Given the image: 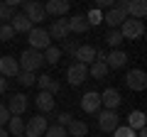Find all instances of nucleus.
I'll use <instances>...</instances> for the list:
<instances>
[{
	"label": "nucleus",
	"mask_w": 147,
	"mask_h": 137,
	"mask_svg": "<svg viewBox=\"0 0 147 137\" xmlns=\"http://www.w3.org/2000/svg\"><path fill=\"white\" fill-rule=\"evenodd\" d=\"M5 91H7V79H5V76H0V95L5 93Z\"/></svg>",
	"instance_id": "nucleus-38"
},
{
	"label": "nucleus",
	"mask_w": 147,
	"mask_h": 137,
	"mask_svg": "<svg viewBox=\"0 0 147 137\" xmlns=\"http://www.w3.org/2000/svg\"><path fill=\"white\" fill-rule=\"evenodd\" d=\"M118 30H120V34H123V42H125V39H137V37L145 34V25H142V20H132V17H127Z\"/></svg>",
	"instance_id": "nucleus-3"
},
{
	"label": "nucleus",
	"mask_w": 147,
	"mask_h": 137,
	"mask_svg": "<svg viewBox=\"0 0 147 137\" xmlns=\"http://www.w3.org/2000/svg\"><path fill=\"white\" fill-rule=\"evenodd\" d=\"M96 52H98V49L91 47V44H81V47L74 52V59H76V64H84V66H88V64L96 61Z\"/></svg>",
	"instance_id": "nucleus-11"
},
{
	"label": "nucleus",
	"mask_w": 147,
	"mask_h": 137,
	"mask_svg": "<svg viewBox=\"0 0 147 137\" xmlns=\"http://www.w3.org/2000/svg\"><path fill=\"white\" fill-rule=\"evenodd\" d=\"M71 120H74V118L69 115V113H59V118H57V125H59V127H66Z\"/></svg>",
	"instance_id": "nucleus-36"
},
{
	"label": "nucleus",
	"mask_w": 147,
	"mask_h": 137,
	"mask_svg": "<svg viewBox=\"0 0 147 137\" xmlns=\"http://www.w3.org/2000/svg\"><path fill=\"white\" fill-rule=\"evenodd\" d=\"M86 132H88V125L81 122V120H71V122L66 125V135H69V137H84Z\"/></svg>",
	"instance_id": "nucleus-24"
},
{
	"label": "nucleus",
	"mask_w": 147,
	"mask_h": 137,
	"mask_svg": "<svg viewBox=\"0 0 147 137\" xmlns=\"http://www.w3.org/2000/svg\"><path fill=\"white\" fill-rule=\"evenodd\" d=\"M137 132L135 130H130L127 125H118L115 130H113V137H135Z\"/></svg>",
	"instance_id": "nucleus-32"
},
{
	"label": "nucleus",
	"mask_w": 147,
	"mask_h": 137,
	"mask_svg": "<svg viewBox=\"0 0 147 137\" xmlns=\"http://www.w3.org/2000/svg\"><path fill=\"white\" fill-rule=\"evenodd\" d=\"M98 7H113V0H98Z\"/></svg>",
	"instance_id": "nucleus-39"
},
{
	"label": "nucleus",
	"mask_w": 147,
	"mask_h": 137,
	"mask_svg": "<svg viewBox=\"0 0 147 137\" xmlns=\"http://www.w3.org/2000/svg\"><path fill=\"white\" fill-rule=\"evenodd\" d=\"M12 17H15V10H12L7 3H0V22H3V25H10Z\"/></svg>",
	"instance_id": "nucleus-29"
},
{
	"label": "nucleus",
	"mask_w": 147,
	"mask_h": 137,
	"mask_svg": "<svg viewBox=\"0 0 147 137\" xmlns=\"http://www.w3.org/2000/svg\"><path fill=\"white\" fill-rule=\"evenodd\" d=\"M125 83H127L130 91H145L147 88V74L142 71V68H132V71H127Z\"/></svg>",
	"instance_id": "nucleus-5"
},
{
	"label": "nucleus",
	"mask_w": 147,
	"mask_h": 137,
	"mask_svg": "<svg viewBox=\"0 0 147 137\" xmlns=\"http://www.w3.org/2000/svg\"><path fill=\"white\" fill-rule=\"evenodd\" d=\"M0 137H7V130H5V127H0Z\"/></svg>",
	"instance_id": "nucleus-40"
},
{
	"label": "nucleus",
	"mask_w": 147,
	"mask_h": 137,
	"mask_svg": "<svg viewBox=\"0 0 147 137\" xmlns=\"http://www.w3.org/2000/svg\"><path fill=\"white\" fill-rule=\"evenodd\" d=\"M15 79H17L20 86H32V83H34V74H27V71H20Z\"/></svg>",
	"instance_id": "nucleus-33"
},
{
	"label": "nucleus",
	"mask_w": 147,
	"mask_h": 137,
	"mask_svg": "<svg viewBox=\"0 0 147 137\" xmlns=\"http://www.w3.org/2000/svg\"><path fill=\"white\" fill-rule=\"evenodd\" d=\"M44 137H69V135H66V127L52 125V127H47V132H44Z\"/></svg>",
	"instance_id": "nucleus-31"
},
{
	"label": "nucleus",
	"mask_w": 147,
	"mask_h": 137,
	"mask_svg": "<svg viewBox=\"0 0 147 137\" xmlns=\"http://www.w3.org/2000/svg\"><path fill=\"white\" fill-rule=\"evenodd\" d=\"M105 42H108L113 49H118V47L123 44V34H120V30H108V34H105Z\"/></svg>",
	"instance_id": "nucleus-28"
},
{
	"label": "nucleus",
	"mask_w": 147,
	"mask_h": 137,
	"mask_svg": "<svg viewBox=\"0 0 147 137\" xmlns=\"http://www.w3.org/2000/svg\"><path fill=\"white\" fill-rule=\"evenodd\" d=\"M125 20H127V17L123 15L120 10H115V7H110V12H108V15H103V22L110 27V30H118V27H120Z\"/></svg>",
	"instance_id": "nucleus-18"
},
{
	"label": "nucleus",
	"mask_w": 147,
	"mask_h": 137,
	"mask_svg": "<svg viewBox=\"0 0 147 137\" xmlns=\"http://www.w3.org/2000/svg\"><path fill=\"white\" fill-rule=\"evenodd\" d=\"M12 37H15V30H12L10 25H0V39H3V42H10Z\"/></svg>",
	"instance_id": "nucleus-34"
},
{
	"label": "nucleus",
	"mask_w": 147,
	"mask_h": 137,
	"mask_svg": "<svg viewBox=\"0 0 147 137\" xmlns=\"http://www.w3.org/2000/svg\"><path fill=\"white\" fill-rule=\"evenodd\" d=\"M69 12V3L66 0H49L44 5V15H52V17H61Z\"/></svg>",
	"instance_id": "nucleus-16"
},
{
	"label": "nucleus",
	"mask_w": 147,
	"mask_h": 137,
	"mask_svg": "<svg viewBox=\"0 0 147 137\" xmlns=\"http://www.w3.org/2000/svg\"><path fill=\"white\" fill-rule=\"evenodd\" d=\"M7 127H10V132H12L15 137L25 135V122H22V118H15V115H10V120H7Z\"/></svg>",
	"instance_id": "nucleus-26"
},
{
	"label": "nucleus",
	"mask_w": 147,
	"mask_h": 137,
	"mask_svg": "<svg viewBox=\"0 0 147 137\" xmlns=\"http://www.w3.org/2000/svg\"><path fill=\"white\" fill-rule=\"evenodd\" d=\"M27 105H30V100H27V95L25 93H15V95H10V100H7V113L10 115H22V113L27 110Z\"/></svg>",
	"instance_id": "nucleus-7"
},
{
	"label": "nucleus",
	"mask_w": 147,
	"mask_h": 137,
	"mask_svg": "<svg viewBox=\"0 0 147 137\" xmlns=\"http://www.w3.org/2000/svg\"><path fill=\"white\" fill-rule=\"evenodd\" d=\"M10 27L15 30V34H17V32H25V34H27V32L32 30V22L27 20V17L22 15V12H15V17L10 20Z\"/></svg>",
	"instance_id": "nucleus-19"
},
{
	"label": "nucleus",
	"mask_w": 147,
	"mask_h": 137,
	"mask_svg": "<svg viewBox=\"0 0 147 137\" xmlns=\"http://www.w3.org/2000/svg\"><path fill=\"white\" fill-rule=\"evenodd\" d=\"M71 32H76V34L88 32V22H86L84 15H74L71 20H69V34H71Z\"/></svg>",
	"instance_id": "nucleus-23"
},
{
	"label": "nucleus",
	"mask_w": 147,
	"mask_h": 137,
	"mask_svg": "<svg viewBox=\"0 0 147 137\" xmlns=\"http://www.w3.org/2000/svg\"><path fill=\"white\" fill-rule=\"evenodd\" d=\"M88 76H93V79H105V76H108V66H105V61H93L88 66Z\"/></svg>",
	"instance_id": "nucleus-25"
},
{
	"label": "nucleus",
	"mask_w": 147,
	"mask_h": 137,
	"mask_svg": "<svg viewBox=\"0 0 147 137\" xmlns=\"http://www.w3.org/2000/svg\"><path fill=\"white\" fill-rule=\"evenodd\" d=\"M127 15H130L132 20H142V17L147 15V3H145V0H130Z\"/></svg>",
	"instance_id": "nucleus-17"
},
{
	"label": "nucleus",
	"mask_w": 147,
	"mask_h": 137,
	"mask_svg": "<svg viewBox=\"0 0 147 137\" xmlns=\"http://www.w3.org/2000/svg\"><path fill=\"white\" fill-rule=\"evenodd\" d=\"M81 110L88 113V115H96V113L100 110V93H93V91H88V93L81 98Z\"/></svg>",
	"instance_id": "nucleus-10"
},
{
	"label": "nucleus",
	"mask_w": 147,
	"mask_h": 137,
	"mask_svg": "<svg viewBox=\"0 0 147 137\" xmlns=\"http://www.w3.org/2000/svg\"><path fill=\"white\" fill-rule=\"evenodd\" d=\"M17 74H20V64H17L15 56H3L0 59V76L10 79V76H17Z\"/></svg>",
	"instance_id": "nucleus-14"
},
{
	"label": "nucleus",
	"mask_w": 147,
	"mask_h": 137,
	"mask_svg": "<svg viewBox=\"0 0 147 137\" xmlns=\"http://www.w3.org/2000/svg\"><path fill=\"white\" fill-rule=\"evenodd\" d=\"M120 93H118L115 88H105L103 93H100V108H105V110H115L118 105H120Z\"/></svg>",
	"instance_id": "nucleus-12"
},
{
	"label": "nucleus",
	"mask_w": 147,
	"mask_h": 137,
	"mask_svg": "<svg viewBox=\"0 0 147 137\" xmlns=\"http://www.w3.org/2000/svg\"><path fill=\"white\" fill-rule=\"evenodd\" d=\"M42 56H44V64H57L59 56H61V52H59V47H54V44H52V47H47L42 52Z\"/></svg>",
	"instance_id": "nucleus-27"
},
{
	"label": "nucleus",
	"mask_w": 147,
	"mask_h": 137,
	"mask_svg": "<svg viewBox=\"0 0 147 137\" xmlns=\"http://www.w3.org/2000/svg\"><path fill=\"white\" fill-rule=\"evenodd\" d=\"M20 137H25V135H20Z\"/></svg>",
	"instance_id": "nucleus-41"
},
{
	"label": "nucleus",
	"mask_w": 147,
	"mask_h": 137,
	"mask_svg": "<svg viewBox=\"0 0 147 137\" xmlns=\"http://www.w3.org/2000/svg\"><path fill=\"white\" fill-rule=\"evenodd\" d=\"M20 71H27V74H34V71H39V68L44 66V56L42 52H34V49H25V52L20 54Z\"/></svg>",
	"instance_id": "nucleus-1"
},
{
	"label": "nucleus",
	"mask_w": 147,
	"mask_h": 137,
	"mask_svg": "<svg viewBox=\"0 0 147 137\" xmlns=\"http://www.w3.org/2000/svg\"><path fill=\"white\" fill-rule=\"evenodd\" d=\"M145 113L142 110H130V115H127V127H130V130H145Z\"/></svg>",
	"instance_id": "nucleus-22"
},
{
	"label": "nucleus",
	"mask_w": 147,
	"mask_h": 137,
	"mask_svg": "<svg viewBox=\"0 0 147 137\" xmlns=\"http://www.w3.org/2000/svg\"><path fill=\"white\" fill-rule=\"evenodd\" d=\"M47 118L44 115H34L30 122H25V137H42L47 132Z\"/></svg>",
	"instance_id": "nucleus-4"
},
{
	"label": "nucleus",
	"mask_w": 147,
	"mask_h": 137,
	"mask_svg": "<svg viewBox=\"0 0 147 137\" xmlns=\"http://www.w3.org/2000/svg\"><path fill=\"white\" fill-rule=\"evenodd\" d=\"M27 39H30V49H34V52H44L47 47H52V37L42 27H32L27 32Z\"/></svg>",
	"instance_id": "nucleus-2"
},
{
	"label": "nucleus",
	"mask_w": 147,
	"mask_h": 137,
	"mask_svg": "<svg viewBox=\"0 0 147 137\" xmlns=\"http://www.w3.org/2000/svg\"><path fill=\"white\" fill-rule=\"evenodd\" d=\"M49 37H54V39H69V20H54L52 22V27H49Z\"/></svg>",
	"instance_id": "nucleus-15"
},
{
	"label": "nucleus",
	"mask_w": 147,
	"mask_h": 137,
	"mask_svg": "<svg viewBox=\"0 0 147 137\" xmlns=\"http://www.w3.org/2000/svg\"><path fill=\"white\" fill-rule=\"evenodd\" d=\"M34 103H37V108H39L42 113L54 110V95H52V93H44V91H39V93H37V98H34Z\"/></svg>",
	"instance_id": "nucleus-20"
},
{
	"label": "nucleus",
	"mask_w": 147,
	"mask_h": 137,
	"mask_svg": "<svg viewBox=\"0 0 147 137\" xmlns=\"http://www.w3.org/2000/svg\"><path fill=\"white\" fill-rule=\"evenodd\" d=\"M37 86H39V91H44V93H52V95L59 93V81H54L52 76H39V79H37Z\"/></svg>",
	"instance_id": "nucleus-21"
},
{
	"label": "nucleus",
	"mask_w": 147,
	"mask_h": 137,
	"mask_svg": "<svg viewBox=\"0 0 147 137\" xmlns=\"http://www.w3.org/2000/svg\"><path fill=\"white\" fill-rule=\"evenodd\" d=\"M118 125H120V118L115 110H98V127L103 132H113Z\"/></svg>",
	"instance_id": "nucleus-6"
},
{
	"label": "nucleus",
	"mask_w": 147,
	"mask_h": 137,
	"mask_svg": "<svg viewBox=\"0 0 147 137\" xmlns=\"http://www.w3.org/2000/svg\"><path fill=\"white\" fill-rule=\"evenodd\" d=\"M86 17V22H88V27L91 25H100V22H103V15H100V10H98V7H91V10H88V15H84Z\"/></svg>",
	"instance_id": "nucleus-30"
},
{
	"label": "nucleus",
	"mask_w": 147,
	"mask_h": 137,
	"mask_svg": "<svg viewBox=\"0 0 147 137\" xmlns=\"http://www.w3.org/2000/svg\"><path fill=\"white\" fill-rule=\"evenodd\" d=\"M125 64H127V54L123 49H113L110 54H105V66H108V71L110 68H123Z\"/></svg>",
	"instance_id": "nucleus-13"
},
{
	"label": "nucleus",
	"mask_w": 147,
	"mask_h": 137,
	"mask_svg": "<svg viewBox=\"0 0 147 137\" xmlns=\"http://www.w3.org/2000/svg\"><path fill=\"white\" fill-rule=\"evenodd\" d=\"M22 7H25L22 15H25L32 25H34V22H42L44 17H47V15H44V5H39V3H32V0H30V3H22Z\"/></svg>",
	"instance_id": "nucleus-9"
},
{
	"label": "nucleus",
	"mask_w": 147,
	"mask_h": 137,
	"mask_svg": "<svg viewBox=\"0 0 147 137\" xmlns=\"http://www.w3.org/2000/svg\"><path fill=\"white\" fill-rule=\"evenodd\" d=\"M76 49H79V44L74 42V39H64V42H61V47H59V52H69V54H74Z\"/></svg>",
	"instance_id": "nucleus-35"
},
{
	"label": "nucleus",
	"mask_w": 147,
	"mask_h": 137,
	"mask_svg": "<svg viewBox=\"0 0 147 137\" xmlns=\"http://www.w3.org/2000/svg\"><path fill=\"white\" fill-rule=\"evenodd\" d=\"M66 76H69V83L71 86H81L88 79V66H84V64H71L69 71H66Z\"/></svg>",
	"instance_id": "nucleus-8"
},
{
	"label": "nucleus",
	"mask_w": 147,
	"mask_h": 137,
	"mask_svg": "<svg viewBox=\"0 0 147 137\" xmlns=\"http://www.w3.org/2000/svg\"><path fill=\"white\" fill-rule=\"evenodd\" d=\"M7 120H10V113H7V108H5V105H0V127L7 125Z\"/></svg>",
	"instance_id": "nucleus-37"
}]
</instances>
